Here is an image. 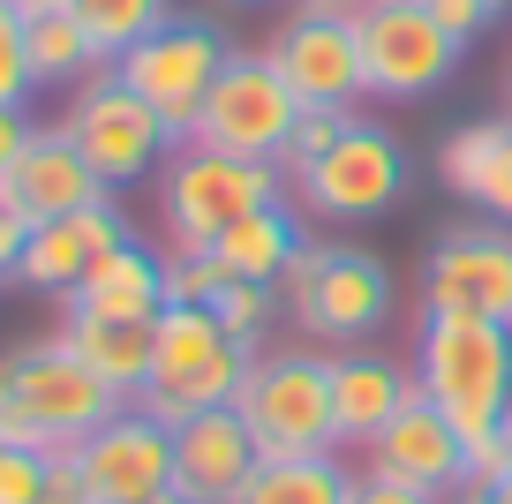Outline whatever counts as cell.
<instances>
[{
  "mask_svg": "<svg viewBox=\"0 0 512 504\" xmlns=\"http://www.w3.org/2000/svg\"><path fill=\"white\" fill-rule=\"evenodd\" d=\"M121 407L128 399L68 347L61 331L53 339H23V347L0 354V429H8V444H31V452L61 459L98 422H113Z\"/></svg>",
  "mask_w": 512,
  "mask_h": 504,
  "instance_id": "obj_1",
  "label": "cell"
},
{
  "mask_svg": "<svg viewBox=\"0 0 512 504\" xmlns=\"http://www.w3.org/2000/svg\"><path fill=\"white\" fill-rule=\"evenodd\" d=\"M415 392L460 429V444L505 429L512 414V324L430 309L415 339Z\"/></svg>",
  "mask_w": 512,
  "mask_h": 504,
  "instance_id": "obj_2",
  "label": "cell"
},
{
  "mask_svg": "<svg viewBox=\"0 0 512 504\" xmlns=\"http://www.w3.org/2000/svg\"><path fill=\"white\" fill-rule=\"evenodd\" d=\"M249 362L256 354L241 347L211 309L166 301L159 309V339H151V377H144V392L128 399V407H144L151 422H166V429L189 422V414H204V407H234Z\"/></svg>",
  "mask_w": 512,
  "mask_h": 504,
  "instance_id": "obj_3",
  "label": "cell"
},
{
  "mask_svg": "<svg viewBox=\"0 0 512 504\" xmlns=\"http://www.w3.org/2000/svg\"><path fill=\"white\" fill-rule=\"evenodd\" d=\"M287 174L264 158H226L204 143H174V158L159 166V219L174 249H219V234L249 211L279 204Z\"/></svg>",
  "mask_w": 512,
  "mask_h": 504,
  "instance_id": "obj_4",
  "label": "cell"
},
{
  "mask_svg": "<svg viewBox=\"0 0 512 504\" xmlns=\"http://www.w3.org/2000/svg\"><path fill=\"white\" fill-rule=\"evenodd\" d=\"M234 414L249 422L256 452L264 459H317L339 452L332 429V377H324V354H256L249 377L234 392Z\"/></svg>",
  "mask_w": 512,
  "mask_h": 504,
  "instance_id": "obj_5",
  "label": "cell"
},
{
  "mask_svg": "<svg viewBox=\"0 0 512 504\" xmlns=\"http://www.w3.org/2000/svg\"><path fill=\"white\" fill-rule=\"evenodd\" d=\"M61 128H68V143L91 158V174L106 181V189H128V181L159 174L166 158H174V143H181L174 128H166L159 113L144 106V98H136L121 76H113V68H98V76L76 83V98H68Z\"/></svg>",
  "mask_w": 512,
  "mask_h": 504,
  "instance_id": "obj_6",
  "label": "cell"
},
{
  "mask_svg": "<svg viewBox=\"0 0 512 504\" xmlns=\"http://www.w3.org/2000/svg\"><path fill=\"white\" fill-rule=\"evenodd\" d=\"M294 121H302V98L287 91V76L272 68V53H226L204 113L189 121V143L279 166V151L294 143Z\"/></svg>",
  "mask_w": 512,
  "mask_h": 504,
  "instance_id": "obj_7",
  "label": "cell"
},
{
  "mask_svg": "<svg viewBox=\"0 0 512 504\" xmlns=\"http://www.w3.org/2000/svg\"><path fill=\"white\" fill-rule=\"evenodd\" d=\"M362 16V8H354ZM332 16V8H294L272 31V68L287 76V91L302 98V113H354L369 98V68H362V23Z\"/></svg>",
  "mask_w": 512,
  "mask_h": 504,
  "instance_id": "obj_8",
  "label": "cell"
},
{
  "mask_svg": "<svg viewBox=\"0 0 512 504\" xmlns=\"http://www.w3.org/2000/svg\"><path fill=\"white\" fill-rule=\"evenodd\" d=\"M219 68H226V38L211 31V23H196V16H174L166 31H151L144 46H128L121 61H113V76L189 143V121L204 113Z\"/></svg>",
  "mask_w": 512,
  "mask_h": 504,
  "instance_id": "obj_9",
  "label": "cell"
},
{
  "mask_svg": "<svg viewBox=\"0 0 512 504\" xmlns=\"http://www.w3.org/2000/svg\"><path fill=\"white\" fill-rule=\"evenodd\" d=\"M407 189V151L392 128L377 121H354L332 151L302 174V204L317 219H339V226H362V219H384Z\"/></svg>",
  "mask_w": 512,
  "mask_h": 504,
  "instance_id": "obj_10",
  "label": "cell"
},
{
  "mask_svg": "<svg viewBox=\"0 0 512 504\" xmlns=\"http://www.w3.org/2000/svg\"><path fill=\"white\" fill-rule=\"evenodd\" d=\"M362 68H369V98H430L437 83L460 68V46L445 38V23L422 0H369L362 16Z\"/></svg>",
  "mask_w": 512,
  "mask_h": 504,
  "instance_id": "obj_11",
  "label": "cell"
},
{
  "mask_svg": "<svg viewBox=\"0 0 512 504\" xmlns=\"http://www.w3.org/2000/svg\"><path fill=\"white\" fill-rule=\"evenodd\" d=\"M68 459H76L91 504H151L174 489V429L151 422L144 407H121L113 422H98Z\"/></svg>",
  "mask_w": 512,
  "mask_h": 504,
  "instance_id": "obj_12",
  "label": "cell"
},
{
  "mask_svg": "<svg viewBox=\"0 0 512 504\" xmlns=\"http://www.w3.org/2000/svg\"><path fill=\"white\" fill-rule=\"evenodd\" d=\"M422 294H430V309H460V316H497V324H512V226H497V219L445 226L437 249H430Z\"/></svg>",
  "mask_w": 512,
  "mask_h": 504,
  "instance_id": "obj_13",
  "label": "cell"
},
{
  "mask_svg": "<svg viewBox=\"0 0 512 504\" xmlns=\"http://www.w3.org/2000/svg\"><path fill=\"white\" fill-rule=\"evenodd\" d=\"M384 316H392V271H384V256L332 249V241H324V264H317V279H309V294L294 301V324L317 331V339L354 347V339H369Z\"/></svg>",
  "mask_w": 512,
  "mask_h": 504,
  "instance_id": "obj_14",
  "label": "cell"
},
{
  "mask_svg": "<svg viewBox=\"0 0 512 504\" xmlns=\"http://www.w3.org/2000/svg\"><path fill=\"white\" fill-rule=\"evenodd\" d=\"M362 474L445 497V489H460V474H467V444H460V429H452L445 414L415 392L400 414H392V422L377 429V437L362 444Z\"/></svg>",
  "mask_w": 512,
  "mask_h": 504,
  "instance_id": "obj_15",
  "label": "cell"
},
{
  "mask_svg": "<svg viewBox=\"0 0 512 504\" xmlns=\"http://www.w3.org/2000/svg\"><path fill=\"white\" fill-rule=\"evenodd\" d=\"M0 196H8V211H16L23 226H46V219H68V211H91L106 204V181L91 174V158L68 143V128H31V143H23L16 174L0 181Z\"/></svg>",
  "mask_w": 512,
  "mask_h": 504,
  "instance_id": "obj_16",
  "label": "cell"
},
{
  "mask_svg": "<svg viewBox=\"0 0 512 504\" xmlns=\"http://www.w3.org/2000/svg\"><path fill=\"white\" fill-rule=\"evenodd\" d=\"M256 467H264V452L234 407H204L174 422V489L189 504H234Z\"/></svg>",
  "mask_w": 512,
  "mask_h": 504,
  "instance_id": "obj_17",
  "label": "cell"
},
{
  "mask_svg": "<svg viewBox=\"0 0 512 504\" xmlns=\"http://www.w3.org/2000/svg\"><path fill=\"white\" fill-rule=\"evenodd\" d=\"M121 241H136V234H128V219L113 211V196L91 204V211H68V219H46V226H31V241H23V256H16V286L68 301L83 286V271L106 249H121Z\"/></svg>",
  "mask_w": 512,
  "mask_h": 504,
  "instance_id": "obj_18",
  "label": "cell"
},
{
  "mask_svg": "<svg viewBox=\"0 0 512 504\" xmlns=\"http://www.w3.org/2000/svg\"><path fill=\"white\" fill-rule=\"evenodd\" d=\"M437 181L482 219L512 226V113L505 121H467L437 143Z\"/></svg>",
  "mask_w": 512,
  "mask_h": 504,
  "instance_id": "obj_19",
  "label": "cell"
},
{
  "mask_svg": "<svg viewBox=\"0 0 512 504\" xmlns=\"http://www.w3.org/2000/svg\"><path fill=\"white\" fill-rule=\"evenodd\" d=\"M324 377H332V429H339V452H362L369 437H377L392 414L415 399V377H407L400 362H384V354H332L324 362Z\"/></svg>",
  "mask_w": 512,
  "mask_h": 504,
  "instance_id": "obj_20",
  "label": "cell"
},
{
  "mask_svg": "<svg viewBox=\"0 0 512 504\" xmlns=\"http://www.w3.org/2000/svg\"><path fill=\"white\" fill-rule=\"evenodd\" d=\"M61 339L113 384L121 399L144 392L151 377V339H159V316H98V309H68L61 316Z\"/></svg>",
  "mask_w": 512,
  "mask_h": 504,
  "instance_id": "obj_21",
  "label": "cell"
},
{
  "mask_svg": "<svg viewBox=\"0 0 512 504\" xmlns=\"http://www.w3.org/2000/svg\"><path fill=\"white\" fill-rule=\"evenodd\" d=\"M68 309H98V316H159V309H166V256L136 249V241L106 249L91 271H83V286L68 294Z\"/></svg>",
  "mask_w": 512,
  "mask_h": 504,
  "instance_id": "obj_22",
  "label": "cell"
},
{
  "mask_svg": "<svg viewBox=\"0 0 512 504\" xmlns=\"http://www.w3.org/2000/svg\"><path fill=\"white\" fill-rule=\"evenodd\" d=\"M309 241V226L287 211V196L279 204H264V211H249V219H234L219 234V264H226V279H256V286H279V271H287V256Z\"/></svg>",
  "mask_w": 512,
  "mask_h": 504,
  "instance_id": "obj_23",
  "label": "cell"
},
{
  "mask_svg": "<svg viewBox=\"0 0 512 504\" xmlns=\"http://www.w3.org/2000/svg\"><path fill=\"white\" fill-rule=\"evenodd\" d=\"M354 474L339 467V452H317V459H264V467L241 482L234 504H347Z\"/></svg>",
  "mask_w": 512,
  "mask_h": 504,
  "instance_id": "obj_24",
  "label": "cell"
},
{
  "mask_svg": "<svg viewBox=\"0 0 512 504\" xmlns=\"http://www.w3.org/2000/svg\"><path fill=\"white\" fill-rule=\"evenodd\" d=\"M23 53H31V76L38 83H83L98 76V46L83 38L76 8H53V16H23Z\"/></svg>",
  "mask_w": 512,
  "mask_h": 504,
  "instance_id": "obj_25",
  "label": "cell"
},
{
  "mask_svg": "<svg viewBox=\"0 0 512 504\" xmlns=\"http://www.w3.org/2000/svg\"><path fill=\"white\" fill-rule=\"evenodd\" d=\"M76 23H83V38L98 46V61L113 68L128 46H144L151 31L174 23V0H76Z\"/></svg>",
  "mask_w": 512,
  "mask_h": 504,
  "instance_id": "obj_26",
  "label": "cell"
},
{
  "mask_svg": "<svg viewBox=\"0 0 512 504\" xmlns=\"http://www.w3.org/2000/svg\"><path fill=\"white\" fill-rule=\"evenodd\" d=\"M272 309H279V286H256V279H226L219 301H211V316H219L249 354H256V339H264V324H272Z\"/></svg>",
  "mask_w": 512,
  "mask_h": 504,
  "instance_id": "obj_27",
  "label": "cell"
},
{
  "mask_svg": "<svg viewBox=\"0 0 512 504\" xmlns=\"http://www.w3.org/2000/svg\"><path fill=\"white\" fill-rule=\"evenodd\" d=\"M226 286V264L211 249H166V301H196V309H211Z\"/></svg>",
  "mask_w": 512,
  "mask_h": 504,
  "instance_id": "obj_28",
  "label": "cell"
},
{
  "mask_svg": "<svg viewBox=\"0 0 512 504\" xmlns=\"http://www.w3.org/2000/svg\"><path fill=\"white\" fill-rule=\"evenodd\" d=\"M347 128H354V113H302V121H294V143L279 151V174H294V181H302L309 166H317V158L332 151L339 136H347Z\"/></svg>",
  "mask_w": 512,
  "mask_h": 504,
  "instance_id": "obj_29",
  "label": "cell"
},
{
  "mask_svg": "<svg viewBox=\"0 0 512 504\" xmlns=\"http://www.w3.org/2000/svg\"><path fill=\"white\" fill-rule=\"evenodd\" d=\"M31 91L38 76H31V53H23V16L0 0V106H23Z\"/></svg>",
  "mask_w": 512,
  "mask_h": 504,
  "instance_id": "obj_30",
  "label": "cell"
},
{
  "mask_svg": "<svg viewBox=\"0 0 512 504\" xmlns=\"http://www.w3.org/2000/svg\"><path fill=\"white\" fill-rule=\"evenodd\" d=\"M46 474H53L46 452L8 444V452H0V504H38V497H46Z\"/></svg>",
  "mask_w": 512,
  "mask_h": 504,
  "instance_id": "obj_31",
  "label": "cell"
},
{
  "mask_svg": "<svg viewBox=\"0 0 512 504\" xmlns=\"http://www.w3.org/2000/svg\"><path fill=\"white\" fill-rule=\"evenodd\" d=\"M422 8H430V16L445 23V38H452V46H475V38L490 31L497 16H505V0H422Z\"/></svg>",
  "mask_w": 512,
  "mask_h": 504,
  "instance_id": "obj_32",
  "label": "cell"
},
{
  "mask_svg": "<svg viewBox=\"0 0 512 504\" xmlns=\"http://www.w3.org/2000/svg\"><path fill=\"white\" fill-rule=\"evenodd\" d=\"M460 482H475V489L512 482V444H505V429H490V437L467 444V474H460Z\"/></svg>",
  "mask_w": 512,
  "mask_h": 504,
  "instance_id": "obj_33",
  "label": "cell"
},
{
  "mask_svg": "<svg viewBox=\"0 0 512 504\" xmlns=\"http://www.w3.org/2000/svg\"><path fill=\"white\" fill-rule=\"evenodd\" d=\"M347 504H445V497H430V489H407V482H377V474H354Z\"/></svg>",
  "mask_w": 512,
  "mask_h": 504,
  "instance_id": "obj_34",
  "label": "cell"
},
{
  "mask_svg": "<svg viewBox=\"0 0 512 504\" xmlns=\"http://www.w3.org/2000/svg\"><path fill=\"white\" fill-rule=\"evenodd\" d=\"M317 264H324V241H302V249L287 256V271H279V301H287V309H294V301L309 294V279H317Z\"/></svg>",
  "mask_w": 512,
  "mask_h": 504,
  "instance_id": "obj_35",
  "label": "cell"
},
{
  "mask_svg": "<svg viewBox=\"0 0 512 504\" xmlns=\"http://www.w3.org/2000/svg\"><path fill=\"white\" fill-rule=\"evenodd\" d=\"M23 241H31V226L8 211V196H0V286H16V256H23Z\"/></svg>",
  "mask_w": 512,
  "mask_h": 504,
  "instance_id": "obj_36",
  "label": "cell"
},
{
  "mask_svg": "<svg viewBox=\"0 0 512 504\" xmlns=\"http://www.w3.org/2000/svg\"><path fill=\"white\" fill-rule=\"evenodd\" d=\"M23 143H31V121H23V106H0V181L16 174Z\"/></svg>",
  "mask_w": 512,
  "mask_h": 504,
  "instance_id": "obj_37",
  "label": "cell"
},
{
  "mask_svg": "<svg viewBox=\"0 0 512 504\" xmlns=\"http://www.w3.org/2000/svg\"><path fill=\"white\" fill-rule=\"evenodd\" d=\"M38 504H91V489H83V474H76V459H53V474H46V497Z\"/></svg>",
  "mask_w": 512,
  "mask_h": 504,
  "instance_id": "obj_38",
  "label": "cell"
},
{
  "mask_svg": "<svg viewBox=\"0 0 512 504\" xmlns=\"http://www.w3.org/2000/svg\"><path fill=\"white\" fill-rule=\"evenodd\" d=\"M445 504H497V489H475V482H460V489H445Z\"/></svg>",
  "mask_w": 512,
  "mask_h": 504,
  "instance_id": "obj_39",
  "label": "cell"
},
{
  "mask_svg": "<svg viewBox=\"0 0 512 504\" xmlns=\"http://www.w3.org/2000/svg\"><path fill=\"white\" fill-rule=\"evenodd\" d=\"M16 16H53V8H76V0H8Z\"/></svg>",
  "mask_w": 512,
  "mask_h": 504,
  "instance_id": "obj_40",
  "label": "cell"
},
{
  "mask_svg": "<svg viewBox=\"0 0 512 504\" xmlns=\"http://www.w3.org/2000/svg\"><path fill=\"white\" fill-rule=\"evenodd\" d=\"M294 8H332V16H354V8H369V0H294Z\"/></svg>",
  "mask_w": 512,
  "mask_h": 504,
  "instance_id": "obj_41",
  "label": "cell"
},
{
  "mask_svg": "<svg viewBox=\"0 0 512 504\" xmlns=\"http://www.w3.org/2000/svg\"><path fill=\"white\" fill-rule=\"evenodd\" d=\"M151 504H189V497H181V489H166V497H151Z\"/></svg>",
  "mask_w": 512,
  "mask_h": 504,
  "instance_id": "obj_42",
  "label": "cell"
},
{
  "mask_svg": "<svg viewBox=\"0 0 512 504\" xmlns=\"http://www.w3.org/2000/svg\"><path fill=\"white\" fill-rule=\"evenodd\" d=\"M497 504H512V482H497Z\"/></svg>",
  "mask_w": 512,
  "mask_h": 504,
  "instance_id": "obj_43",
  "label": "cell"
},
{
  "mask_svg": "<svg viewBox=\"0 0 512 504\" xmlns=\"http://www.w3.org/2000/svg\"><path fill=\"white\" fill-rule=\"evenodd\" d=\"M505 444H512V414H505Z\"/></svg>",
  "mask_w": 512,
  "mask_h": 504,
  "instance_id": "obj_44",
  "label": "cell"
},
{
  "mask_svg": "<svg viewBox=\"0 0 512 504\" xmlns=\"http://www.w3.org/2000/svg\"><path fill=\"white\" fill-rule=\"evenodd\" d=\"M0 452H8V429H0Z\"/></svg>",
  "mask_w": 512,
  "mask_h": 504,
  "instance_id": "obj_45",
  "label": "cell"
},
{
  "mask_svg": "<svg viewBox=\"0 0 512 504\" xmlns=\"http://www.w3.org/2000/svg\"><path fill=\"white\" fill-rule=\"evenodd\" d=\"M505 8H512V0H505Z\"/></svg>",
  "mask_w": 512,
  "mask_h": 504,
  "instance_id": "obj_46",
  "label": "cell"
}]
</instances>
